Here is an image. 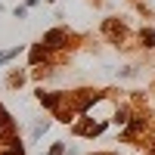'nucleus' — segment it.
<instances>
[{
    "instance_id": "f257e3e1",
    "label": "nucleus",
    "mask_w": 155,
    "mask_h": 155,
    "mask_svg": "<svg viewBox=\"0 0 155 155\" xmlns=\"http://www.w3.org/2000/svg\"><path fill=\"white\" fill-rule=\"evenodd\" d=\"M62 41H65V31H62V28L50 31V34L44 37V44H47V47H53V50H56V47H62Z\"/></svg>"
},
{
    "instance_id": "f03ea898",
    "label": "nucleus",
    "mask_w": 155,
    "mask_h": 155,
    "mask_svg": "<svg viewBox=\"0 0 155 155\" xmlns=\"http://www.w3.org/2000/svg\"><path fill=\"white\" fill-rule=\"evenodd\" d=\"M19 56V47L16 50H6V53H0V65H3V62H9V59H16Z\"/></svg>"
}]
</instances>
